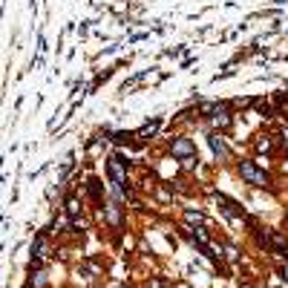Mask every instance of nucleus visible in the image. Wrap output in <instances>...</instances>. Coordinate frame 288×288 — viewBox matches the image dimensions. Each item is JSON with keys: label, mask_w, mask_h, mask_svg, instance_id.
I'll return each mask as SVG.
<instances>
[{"label": "nucleus", "mask_w": 288, "mask_h": 288, "mask_svg": "<svg viewBox=\"0 0 288 288\" xmlns=\"http://www.w3.org/2000/svg\"><path fill=\"white\" fill-rule=\"evenodd\" d=\"M239 173H242V179H248V182H251V185H256V187H265V185H268V176H265L262 170H256L251 162H242V165H239Z\"/></svg>", "instance_id": "obj_1"}, {"label": "nucleus", "mask_w": 288, "mask_h": 288, "mask_svg": "<svg viewBox=\"0 0 288 288\" xmlns=\"http://www.w3.org/2000/svg\"><path fill=\"white\" fill-rule=\"evenodd\" d=\"M173 153L182 156V159H193V156H196V147H193L190 138H176V141H173Z\"/></svg>", "instance_id": "obj_2"}, {"label": "nucleus", "mask_w": 288, "mask_h": 288, "mask_svg": "<svg viewBox=\"0 0 288 288\" xmlns=\"http://www.w3.org/2000/svg\"><path fill=\"white\" fill-rule=\"evenodd\" d=\"M213 199H216V205L222 207V213H228L231 219H237L239 213H242V210H239V205L234 202V199H228V196H222V193H216Z\"/></svg>", "instance_id": "obj_3"}, {"label": "nucleus", "mask_w": 288, "mask_h": 288, "mask_svg": "<svg viewBox=\"0 0 288 288\" xmlns=\"http://www.w3.org/2000/svg\"><path fill=\"white\" fill-rule=\"evenodd\" d=\"M210 150L216 153V156H219L222 162L228 159V147H225V141H222L219 136H210Z\"/></svg>", "instance_id": "obj_4"}, {"label": "nucleus", "mask_w": 288, "mask_h": 288, "mask_svg": "<svg viewBox=\"0 0 288 288\" xmlns=\"http://www.w3.org/2000/svg\"><path fill=\"white\" fill-rule=\"evenodd\" d=\"M104 210H107V222L119 228V225H121V213H119V207H116V205H104Z\"/></svg>", "instance_id": "obj_5"}, {"label": "nucleus", "mask_w": 288, "mask_h": 288, "mask_svg": "<svg viewBox=\"0 0 288 288\" xmlns=\"http://www.w3.org/2000/svg\"><path fill=\"white\" fill-rule=\"evenodd\" d=\"M32 254L35 256H46V234H41V237L32 242Z\"/></svg>", "instance_id": "obj_6"}, {"label": "nucleus", "mask_w": 288, "mask_h": 288, "mask_svg": "<svg viewBox=\"0 0 288 288\" xmlns=\"http://www.w3.org/2000/svg\"><path fill=\"white\" fill-rule=\"evenodd\" d=\"M32 286H35V288H43V286H46V274L38 271V274L32 277Z\"/></svg>", "instance_id": "obj_7"}, {"label": "nucleus", "mask_w": 288, "mask_h": 288, "mask_svg": "<svg viewBox=\"0 0 288 288\" xmlns=\"http://www.w3.org/2000/svg\"><path fill=\"white\" fill-rule=\"evenodd\" d=\"M187 222H205L202 213H193V210H187Z\"/></svg>", "instance_id": "obj_8"}, {"label": "nucleus", "mask_w": 288, "mask_h": 288, "mask_svg": "<svg viewBox=\"0 0 288 288\" xmlns=\"http://www.w3.org/2000/svg\"><path fill=\"white\" fill-rule=\"evenodd\" d=\"M176 288H190V286H185V283H179V286H176Z\"/></svg>", "instance_id": "obj_9"}, {"label": "nucleus", "mask_w": 288, "mask_h": 288, "mask_svg": "<svg viewBox=\"0 0 288 288\" xmlns=\"http://www.w3.org/2000/svg\"><path fill=\"white\" fill-rule=\"evenodd\" d=\"M26 288H32V283H29V286H26Z\"/></svg>", "instance_id": "obj_10"}]
</instances>
